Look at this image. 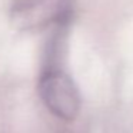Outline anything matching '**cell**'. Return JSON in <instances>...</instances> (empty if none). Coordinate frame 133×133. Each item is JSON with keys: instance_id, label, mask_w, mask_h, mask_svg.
Instances as JSON below:
<instances>
[{"instance_id": "cell-2", "label": "cell", "mask_w": 133, "mask_h": 133, "mask_svg": "<svg viewBox=\"0 0 133 133\" xmlns=\"http://www.w3.org/2000/svg\"><path fill=\"white\" fill-rule=\"evenodd\" d=\"M39 95L46 107L62 120H75L80 112V93L73 79L60 66L43 67Z\"/></svg>"}, {"instance_id": "cell-1", "label": "cell", "mask_w": 133, "mask_h": 133, "mask_svg": "<svg viewBox=\"0 0 133 133\" xmlns=\"http://www.w3.org/2000/svg\"><path fill=\"white\" fill-rule=\"evenodd\" d=\"M75 15V0H12L10 20L24 32L69 26Z\"/></svg>"}]
</instances>
